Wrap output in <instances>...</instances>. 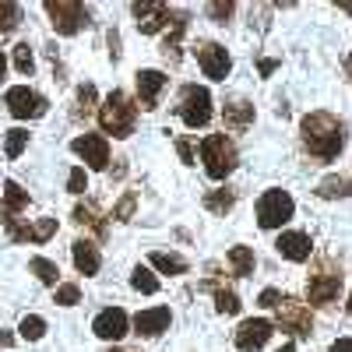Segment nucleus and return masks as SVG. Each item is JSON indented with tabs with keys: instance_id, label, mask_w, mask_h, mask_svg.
Segmentation results:
<instances>
[{
	"instance_id": "nucleus-1",
	"label": "nucleus",
	"mask_w": 352,
	"mask_h": 352,
	"mask_svg": "<svg viewBox=\"0 0 352 352\" xmlns=\"http://www.w3.org/2000/svg\"><path fill=\"white\" fill-rule=\"evenodd\" d=\"M300 134H303V144L310 148V155L317 159H335L345 144V127L338 124V116L317 109V113H307L300 120Z\"/></svg>"
},
{
	"instance_id": "nucleus-2",
	"label": "nucleus",
	"mask_w": 352,
	"mask_h": 352,
	"mask_svg": "<svg viewBox=\"0 0 352 352\" xmlns=\"http://www.w3.org/2000/svg\"><path fill=\"white\" fill-rule=\"evenodd\" d=\"M134 120H138V106H134V99L127 92H109L106 102L99 106V124L113 138H131L134 134Z\"/></svg>"
},
{
	"instance_id": "nucleus-3",
	"label": "nucleus",
	"mask_w": 352,
	"mask_h": 352,
	"mask_svg": "<svg viewBox=\"0 0 352 352\" xmlns=\"http://www.w3.org/2000/svg\"><path fill=\"white\" fill-rule=\"evenodd\" d=\"M201 159H204V173L212 180H226V176L236 169V144L226 134H208L201 141Z\"/></svg>"
},
{
	"instance_id": "nucleus-4",
	"label": "nucleus",
	"mask_w": 352,
	"mask_h": 352,
	"mask_svg": "<svg viewBox=\"0 0 352 352\" xmlns=\"http://www.w3.org/2000/svg\"><path fill=\"white\" fill-rule=\"evenodd\" d=\"M292 212H296V204H292V197L285 190H264L261 201H257V226L261 229H278L292 219Z\"/></svg>"
},
{
	"instance_id": "nucleus-5",
	"label": "nucleus",
	"mask_w": 352,
	"mask_h": 352,
	"mask_svg": "<svg viewBox=\"0 0 352 352\" xmlns=\"http://www.w3.org/2000/svg\"><path fill=\"white\" fill-rule=\"evenodd\" d=\"M180 120L187 127H204L212 120V96H208V88H201V85H187L184 92H180Z\"/></svg>"
},
{
	"instance_id": "nucleus-6",
	"label": "nucleus",
	"mask_w": 352,
	"mask_h": 352,
	"mask_svg": "<svg viewBox=\"0 0 352 352\" xmlns=\"http://www.w3.org/2000/svg\"><path fill=\"white\" fill-rule=\"evenodd\" d=\"M46 14L53 18V28L60 36H74L88 25V8L78 4V0H50L46 4Z\"/></svg>"
},
{
	"instance_id": "nucleus-7",
	"label": "nucleus",
	"mask_w": 352,
	"mask_h": 352,
	"mask_svg": "<svg viewBox=\"0 0 352 352\" xmlns=\"http://www.w3.org/2000/svg\"><path fill=\"white\" fill-rule=\"evenodd\" d=\"M4 106H8L11 116H18V120H39V116H46V109H50V102L39 92H32V88H25V85L8 88Z\"/></svg>"
},
{
	"instance_id": "nucleus-8",
	"label": "nucleus",
	"mask_w": 352,
	"mask_h": 352,
	"mask_svg": "<svg viewBox=\"0 0 352 352\" xmlns=\"http://www.w3.org/2000/svg\"><path fill=\"white\" fill-rule=\"evenodd\" d=\"M278 310V328L282 331H289V335H310V328H314V314L300 303V300H292V296H282V303L275 307Z\"/></svg>"
},
{
	"instance_id": "nucleus-9",
	"label": "nucleus",
	"mask_w": 352,
	"mask_h": 352,
	"mask_svg": "<svg viewBox=\"0 0 352 352\" xmlns=\"http://www.w3.org/2000/svg\"><path fill=\"white\" fill-rule=\"evenodd\" d=\"M338 292H342V272H331V268L310 275V282H307L310 307H328V303H335Z\"/></svg>"
},
{
	"instance_id": "nucleus-10",
	"label": "nucleus",
	"mask_w": 352,
	"mask_h": 352,
	"mask_svg": "<svg viewBox=\"0 0 352 352\" xmlns=\"http://www.w3.org/2000/svg\"><path fill=\"white\" fill-rule=\"evenodd\" d=\"M71 148H74V155H81L92 169H106L109 166V141L102 134H81V138L71 141Z\"/></svg>"
},
{
	"instance_id": "nucleus-11",
	"label": "nucleus",
	"mask_w": 352,
	"mask_h": 352,
	"mask_svg": "<svg viewBox=\"0 0 352 352\" xmlns=\"http://www.w3.org/2000/svg\"><path fill=\"white\" fill-rule=\"evenodd\" d=\"M11 240L18 243H46L53 232H56V219H39V222H18V219H8L4 222Z\"/></svg>"
},
{
	"instance_id": "nucleus-12",
	"label": "nucleus",
	"mask_w": 352,
	"mask_h": 352,
	"mask_svg": "<svg viewBox=\"0 0 352 352\" xmlns=\"http://www.w3.org/2000/svg\"><path fill=\"white\" fill-rule=\"evenodd\" d=\"M272 331H275V324H272V320H264V317L243 320L240 331H236V349H240V352H257V349L268 345Z\"/></svg>"
},
{
	"instance_id": "nucleus-13",
	"label": "nucleus",
	"mask_w": 352,
	"mask_h": 352,
	"mask_svg": "<svg viewBox=\"0 0 352 352\" xmlns=\"http://www.w3.org/2000/svg\"><path fill=\"white\" fill-rule=\"evenodd\" d=\"M197 64H201L204 74L215 78V81H222V78L232 71L229 53H226V46H219V43H201V46H197Z\"/></svg>"
},
{
	"instance_id": "nucleus-14",
	"label": "nucleus",
	"mask_w": 352,
	"mask_h": 352,
	"mask_svg": "<svg viewBox=\"0 0 352 352\" xmlns=\"http://www.w3.org/2000/svg\"><path fill=\"white\" fill-rule=\"evenodd\" d=\"M127 328H131V320H127V314H124L120 307H106V310L92 320V331H96L102 342H120V338L127 335Z\"/></svg>"
},
{
	"instance_id": "nucleus-15",
	"label": "nucleus",
	"mask_w": 352,
	"mask_h": 352,
	"mask_svg": "<svg viewBox=\"0 0 352 352\" xmlns=\"http://www.w3.org/2000/svg\"><path fill=\"white\" fill-rule=\"evenodd\" d=\"M169 320H173L169 307H152V310H141V314L134 317V331H138V335H144V338H155V335L169 331Z\"/></svg>"
},
{
	"instance_id": "nucleus-16",
	"label": "nucleus",
	"mask_w": 352,
	"mask_h": 352,
	"mask_svg": "<svg viewBox=\"0 0 352 352\" xmlns=\"http://www.w3.org/2000/svg\"><path fill=\"white\" fill-rule=\"evenodd\" d=\"M275 250H278L285 261H296V264H303V261H310L314 243H310L307 232H282V236L275 240Z\"/></svg>"
},
{
	"instance_id": "nucleus-17",
	"label": "nucleus",
	"mask_w": 352,
	"mask_h": 352,
	"mask_svg": "<svg viewBox=\"0 0 352 352\" xmlns=\"http://www.w3.org/2000/svg\"><path fill=\"white\" fill-rule=\"evenodd\" d=\"M131 11H134L138 28H141L144 36H155L159 28L169 25V8H166V4H134Z\"/></svg>"
},
{
	"instance_id": "nucleus-18",
	"label": "nucleus",
	"mask_w": 352,
	"mask_h": 352,
	"mask_svg": "<svg viewBox=\"0 0 352 352\" xmlns=\"http://www.w3.org/2000/svg\"><path fill=\"white\" fill-rule=\"evenodd\" d=\"M162 88H166L162 71H138V102H141V109H155Z\"/></svg>"
},
{
	"instance_id": "nucleus-19",
	"label": "nucleus",
	"mask_w": 352,
	"mask_h": 352,
	"mask_svg": "<svg viewBox=\"0 0 352 352\" xmlns=\"http://www.w3.org/2000/svg\"><path fill=\"white\" fill-rule=\"evenodd\" d=\"M71 257H74V268H78L81 275H96L99 264H102L99 247H96L92 240H74V243H71Z\"/></svg>"
},
{
	"instance_id": "nucleus-20",
	"label": "nucleus",
	"mask_w": 352,
	"mask_h": 352,
	"mask_svg": "<svg viewBox=\"0 0 352 352\" xmlns=\"http://www.w3.org/2000/svg\"><path fill=\"white\" fill-rule=\"evenodd\" d=\"M222 120H226V127H229V131H247V127L254 124V106H250V102H243V99L226 102Z\"/></svg>"
},
{
	"instance_id": "nucleus-21",
	"label": "nucleus",
	"mask_w": 352,
	"mask_h": 352,
	"mask_svg": "<svg viewBox=\"0 0 352 352\" xmlns=\"http://www.w3.org/2000/svg\"><path fill=\"white\" fill-rule=\"evenodd\" d=\"M21 208H28V190H21V184L8 180V184H4V208H0V215H4V222H8V219H14Z\"/></svg>"
},
{
	"instance_id": "nucleus-22",
	"label": "nucleus",
	"mask_w": 352,
	"mask_h": 352,
	"mask_svg": "<svg viewBox=\"0 0 352 352\" xmlns=\"http://www.w3.org/2000/svg\"><path fill=\"white\" fill-rule=\"evenodd\" d=\"M317 197H324V201L352 197V180H349V176H324V180L317 184Z\"/></svg>"
},
{
	"instance_id": "nucleus-23",
	"label": "nucleus",
	"mask_w": 352,
	"mask_h": 352,
	"mask_svg": "<svg viewBox=\"0 0 352 352\" xmlns=\"http://www.w3.org/2000/svg\"><path fill=\"white\" fill-rule=\"evenodd\" d=\"M184 32H187V14H176L173 18V32L166 36V43H162V56L166 60H180V39H184Z\"/></svg>"
},
{
	"instance_id": "nucleus-24",
	"label": "nucleus",
	"mask_w": 352,
	"mask_h": 352,
	"mask_svg": "<svg viewBox=\"0 0 352 352\" xmlns=\"http://www.w3.org/2000/svg\"><path fill=\"white\" fill-rule=\"evenodd\" d=\"M152 268H159L162 275H184L187 272V261L180 254H166V250H152Z\"/></svg>"
},
{
	"instance_id": "nucleus-25",
	"label": "nucleus",
	"mask_w": 352,
	"mask_h": 352,
	"mask_svg": "<svg viewBox=\"0 0 352 352\" xmlns=\"http://www.w3.org/2000/svg\"><path fill=\"white\" fill-rule=\"evenodd\" d=\"M74 222L96 229V236H106V222H102V215H99L96 204H78V208H74Z\"/></svg>"
},
{
	"instance_id": "nucleus-26",
	"label": "nucleus",
	"mask_w": 352,
	"mask_h": 352,
	"mask_svg": "<svg viewBox=\"0 0 352 352\" xmlns=\"http://www.w3.org/2000/svg\"><path fill=\"white\" fill-rule=\"evenodd\" d=\"M18 335H21L25 342H39V338L46 335V320L36 317V314H25L21 324H18Z\"/></svg>"
},
{
	"instance_id": "nucleus-27",
	"label": "nucleus",
	"mask_w": 352,
	"mask_h": 352,
	"mask_svg": "<svg viewBox=\"0 0 352 352\" xmlns=\"http://www.w3.org/2000/svg\"><path fill=\"white\" fill-rule=\"evenodd\" d=\"M229 264L236 275H254V250L250 247H232L229 250Z\"/></svg>"
},
{
	"instance_id": "nucleus-28",
	"label": "nucleus",
	"mask_w": 352,
	"mask_h": 352,
	"mask_svg": "<svg viewBox=\"0 0 352 352\" xmlns=\"http://www.w3.org/2000/svg\"><path fill=\"white\" fill-rule=\"evenodd\" d=\"M232 201H236L232 190H212V194H204V208L215 212V215H226L232 208Z\"/></svg>"
},
{
	"instance_id": "nucleus-29",
	"label": "nucleus",
	"mask_w": 352,
	"mask_h": 352,
	"mask_svg": "<svg viewBox=\"0 0 352 352\" xmlns=\"http://www.w3.org/2000/svg\"><path fill=\"white\" fill-rule=\"evenodd\" d=\"M32 275H36L43 285H56V275H60V268H56L50 257H32Z\"/></svg>"
},
{
	"instance_id": "nucleus-30",
	"label": "nucleus",
	"mask_w": 352,
	"mask_h": 352,
	"mask_svg": "<svg viewBox=\"0 0 352 352\" xmlns=\"http://www.w3.org/2000/svg\"><path fill=\"white\" fill-rule=\"evenodd\" d=\"M131 285L138 289V292H144V296H152V292H159V278L148 272V268H134V275H131Z\"/></svg>"
},
{
	"instance_id": "nucleus-31",
	"label": "nucleus",
	"mask_w": 352,
	"mask_h": 352,
	"mask_svg": "<svg viewBox=\"0 0 352 352\" xmlns=\"http://www.w3.org/2000/svg\"><path fill=\"white\" fill-rule=\"evenodd\" d=\"M215 307H219V314H240V296L232 289H222V285H215Z\"/></svg>"
},
{
	"instance_id": "nucleus-32",
	"label": "nucleus",
	"mask_w": 352,
	"mask_h": 352,
	"mask_svg": "<svg viewBox=\"0 0 352 352\" xmlns=\"http://www.w3.org/2000/svg\"><path fill=\"white\" fill-rule=\"evenodd\" d=\"M18 25H21V8L11 4V0H4V4H0V32H11V28H18Z\"/></svg>"
},
{
	"instance_id": "nucleus-33",
	"label": "nucleus",
	"mask_w": 352,
	"mask_h": 352,
	"mask_svg": "<svg viewBox=\"0 0 352 352\" xmlns=\"http://www.w3.org/2000/svg\"><path fill=\"white\" fill-rule=\"evenodd\" d=\"M25 148H28V131H21V127L8 131V144H4V152H8V159H18V155H21Z\"/></svg>"
},
{
	"instance_id": "nucleus-34",
	"label": "nucleus",
	"mask_w": 352,
	"mask_h": 352,
	"mask_svg": "<svg viewBox=\"0 0 352 352\" xmlns=\"http://www.w3.org/2000/svg\"><path fill=\"white\" fill-rule=\"evenodd\" d=\"M14 67L21 74H32L36 71V56H32V50H28V43H18L14 46Z\"/></svg>"
},
{
	"instance_id": "nucleus-35",
	"label": "nucleus",
	"mask_w": 352,
	"mask_h": 352,
	"mask_svg": "<svg viewBox=\"0 0 352 352\" xmlns=\"http://www.w3.org/2000/svg\"><path fill=\"white\" fill-rule=\"evenodd\" d=\"M96 99H99L96 96V85H81L78 88V109H74V116H81V113L88 116V113L96 109Z\"/></svg>"
},
{
	"instance_id": "nucleus-36",
	"label": "nucleus",
	"mask_w": 352,
	"mask_h": 352,
	"mask_svg": "<svg viewBox=\"0 0 352 352\" xmlns=\"http://www.w3.org/2000/svg\"><path fill=\"white\" fill-rule=\"evenodd\" d=\"M53 303H60V307H74V303H81V289H78L74 282H67V285H56V296H53Z\"/></svg>"
},
{
	"instance_id": "nucleus-37",
	"label": "nucleus",
	"mask_w": 352,
	"mask_h": 352,
	"mask_svg": "<svg viewBox=\"0 0 352 352\" xmlns=\"http://www.w3.org/2000/svg\"><path fill=\"white\" fill-rule=\"evenodd\" d=\"M134 204H138V194H134V190H127V194H124V201L113 208V219H116V222H127V219L134 215Z\"/></svg>"
},
{
	"instance_id": "nucleus-38",
	"label": "nucleus",
	"mask_w": 352,
	"mask_h": 352,
	"mask_svg": "<svg viewBox=\"0 0 352 352\" xmlns=\"http://www.w3.org/2000/svg\"><path fill=\"white\" fill-rule=\"evenodd\" d=\"M232 11H236V4H229V0H226V4H222V0H215V4H208V14L219 21V25H226L229 18H232Z\"/></svg>"
},
{
	"instance_id": "nucleus-39",
	"label": "nucleus",
	"mask_w": 352,
	"mask_h": 352,
	"mask_svg": "<svg viewBox=\"0 0 352 352\" xmlns=\"http://www.w3.org/2000/svg\"><path fill=\"white\" fill-rule=\"evenodd\" d=\"M67 190H71V194H85V190H88V176H85V169H71V176H67Z\"/></svg>"
},
{
	"instance_id": "nucleus-40",
	"label": "nucleus",
	"mask_w": 352,
	"mask_h": 352,
	"mask_svg": "<svg viewBox=\"0 0 352 352\" xmlns=\"http://www.w3.org/2000/svg\"><path fill=\"white\" fill-rule=\"evenodd\" d=\"M257 303H261V307H268V310H275V307L282 303V292H278V289H264L261 296H257Z\"/></svg>"
},
{
	"instance_id": "nucleus-41",
	"label": "nucleus",
	"mask_w": 352,
	"mask_h": 352,
	"mask_svg": "<svg viewBox=\"0 0 352 352\" xmlns=\"http://www.w3.org/2000/svg\"><path fill=\"white\" fill-rule=\"evenodd\" d=\"M176 152H180L184 162H194V148H190V141H176Z\"/></svg>"
},
{
	"instance_id": "nucleus-42",
	"label": "nucleus",
	"mask_w": 352,
	"mask_h": 352,
	"mask_svg": "<svg viewBox=\"0 0 352 352\" xmlns=\"http://www.w3.org/2000/svg\"><path fill=\"white\" fill-rule=\"evenodd\" d=\"M331 352H352V338H338V342H331Z\"/></svg>"
},
{
	"instance_id": "nucleus-43",
	"label": "nucleus",
	"mask_w": 352,
	"mask_h": 352,
	"mask_svg": "<svg viewBox=\"0 0 352 352\" xmlns=\"http://www.w3.org/2000/svg\"><path fill=\"white\" fill-rule=\"evenodd\" d=\"M109 53H113V60H116V56H120V39H116V32H109Z\"/></svg>"
},
{
	"instance_id": "nucleus-44",
	"label": "nucleus",
	"mask_w": 352,
	"mask_h": 352,
	"mask_svg": "<svg viewBox=\"0 0 352 352\" xmlns=\"http://www.w3.org/2000/svg\"><path fill=\"white\" fill-rule=\"evenodd\" d=\"M0 345H4V349H8V345H14V335H11V331H4V328H0Z\"/></svg>"
},
{
	"instance_id": "nucleus-45",
	"label": "nucleus",
	"mask_w": 352,
	"mask_h": 352,
	"mask_svg": "<svg viewBox=\"0 0 352 352\" xmlns=\"http://www.w3.org/2000/svg\"><path fill=\"white\" fill-rule=\"evenodd\" d=\"M4 74H8V56H4V50H0V81H4Z\"/></svg>"
},
{
	"instance_id": "nucleus-46",
	"label": "nucleus",
	"mask_w": 352,
	"mask_h": 352,
	"mask_svg": "<svg viewBox=\"0 0 352 352\" xmlns=\"http://www.w3.org/2000/svg\"><path fill=\"white\" fill-rule=\"evenodd\" d=\"M275 71V60H261V74H272Z\"/></svg>"
},
{
	"instance_id": "nucleus-47",
	"label": "nucleus",
	"mask_w": 352,
	"mask_h": 352,
	"mask_svg": "<svg viewBox=\"0 0 352 352\" xmlns=\"http://www.w3.org/2000/svg\"><path fill=\"white\" fill-rule=\"evenodd\" d=\"M345 74H349V78H352V53H349V56H345Z\"/></svg>"
},
{
	"instance_id": "nucleus-48",
	"label": "nucleus",
	"mask_w": 352,
	"mask_h": 352,
	"mask_svg": "<svg viewBox=\"0 0 352 352\" xmlns=\"http://www.w3.org/2000/svg\"><path fill=\"white\" fill-rule=\"evenodd\" d=\"M278 352H296V345H292V342H285V345H282Z\"/></svg>"
},
{
	"instance_id": "nucleus-49",
	"label": "nucleus",
	"mask_w": 352,
	"mask_h": 352,
	"mask_svg": "<svg viewBox=\"0 0 352 352\" xmlns=\"http://www.w3.org/2000/svg\"><path fill=\"white\" fill-rule=\"evenodd\" d=\"M338 8H342V11H349V14H352V4H338Z\"/></svg>"
},
{
	"instance_id": "nucleus-50",
	"label": "nucleus",
	"mask_w": 352,
	"mask_h": 352,
	"mask_svg": "<svg viewBox=\"0 0 352 352\" xmlns=\"http://www.w3.org/2000/svg\"><path fill=\"white\" fill-rule=\"evenodd\" d=\"M349 314H352V292H349Z\"/></svg>"
},
{
	"instance_id": "nucleus-51",
	"label": "nucleus",
	"mask_w": 352,
	"mask_h": 352,
	"mask_svg": "<svg viewBox=\"0 0 352 352\" xmlns=\"http://www.w3.org/2000/svg\"><path fill=\"white\" fill-rule=\"evenodd\" d=\"M113 352H127V349H113Z\"/></svg>"
}]
</instances>
